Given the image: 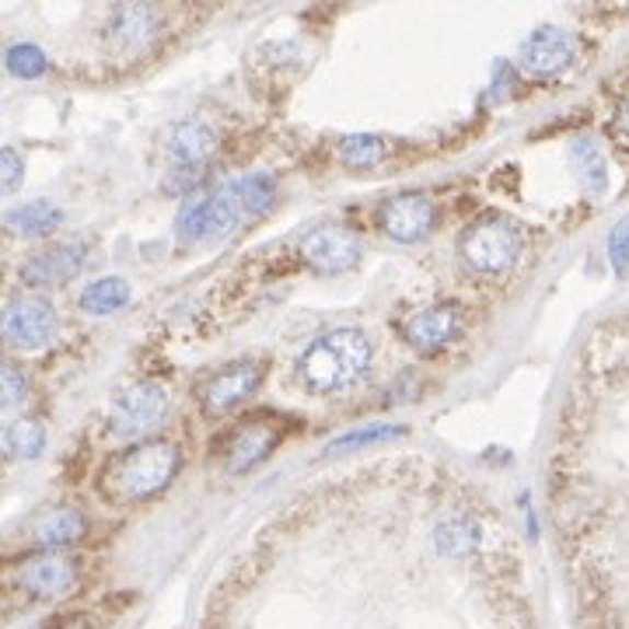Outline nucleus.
Masks as SVG:
<instances>
[{"instance_id": "nucleus-24", "label": "nucleus", "mask_w": 629, "mask_h": 629, "mask_svg": "<svg viewBox=\"0 0 629 629\" xmlns=\"http://www.w3.org/2000/svg\"><path fill=\"white\" fill-rule=\"evenodd\" d=\"M385 158V140L375 134H350L340 140V161L346 169H375Z\"/></svg>"}, {"instance_id": "nucleus-15", "label": "nucleus", "mask_w": 629, "mask_h": 629, "mask_svg": "<svg viewBox=\"0 0 629 629\" xmlns=\"http://www.w3.org/2000/svg\"><path fill=\"white\" fill-rule=\"evenodd\" d=\"M281 434L270 423H255V420H245L242 427H235L231 441H228V472L231 476H242L249 469H255L259 461H263L273 448Z\"/></svg>"}, {"instance_id": "nucleus-13", "label": "nucleus", "mask_w": 629, "mask_h": 629, "mask_svg": "<svg viewBox=\"0 0 629 629\" xmlns=\"http://www.w3.org/2000/svg\"><path fill=\"white\" fill-rule=\"evenodd\" d=\"M259 381H263V367H259L255 361H238V364L225 367V371L207 378V385L199 388V402H203V410L214 413V416L228 413L255 392Z\"/></svg>"}, {"instance_id": "nucleus-12", "label": "nucleus", "mask_w": 629, "mask_h": 629, "mask_svg": "<svg viewBox=\"0 0 629 629\" xmlns=\"http://www.w3.org/2000/svg\"><path fill=\"white\" fill-rule=\"evenodd\" d=\"M405 340H410L413 350L420 354H437V350L451 346L461 332V308L458 305H431V308H420L413 311L410 319L402 325Z\"/></svg>"}, {"instance_id": "nucleus-6", "label": "nucleus", "mask_w": 629, "mask_h": 629, "mask_svg": "<svg viewBox=\"0 0 629 629\" xmlns=\"http://www.w3.org/2000/svg\"><path fill=\"white\" fill-rule=\"evenodd\" d=\"M381 231L399 245L423 242L437 225V203L427 193H399L381 203L378 210Z\"/></svg>"}, {"instance_id": "nucleus-17", "label": "nucleus", "mask_w": 629, "mask_h": 629, "mask_svg": "<svg viewBox=\"0 0 629 629\" xmlns=\"http://www.w3.org/2000/svg\"><path fill=\"white\" fill-rule=\"evenodd\" d=\"M84 528H88V522H84V514L78 507H53L32 525V539H35V546L60 552V549L78 542L84 535Z\"/></svg>"}, {"instance_id": "nucleus-27", "label": "nucleus", "mask_w": 629, "mask_h": 629, "mask_svg": "<svg viewBox=\"0 0 629 629\" xmlns=\"http://www.w3.org/2000/svg\"><path fill=\"white\" fill-rule=\"evenodd\" d=\"M608 263H613L616 276L629 273V214L608 235Z\"/></svg>"}, {"instance_id": "nucleus-7", "label": "nucleus", "mask_w": 629, "mask_h": 629, "mask_svg": "<svg viewBox=\"0 0 629 629\" xmlns=\"http://www.w3.org/2000/svg\"><path fill=\"white\" fill-rule=\"evenodd\" d=\"M57 336V311L39 294H14L4 308V340L22 350H39Z\"/></svg>"}, {"instance_id": "nucleus-4", "label": "nucleus", "mask_w": 629, "mask_h": 629, "mask_svg": "<svg viewBox=\"0 0 629 629\" xmlns=\"http://www.w3.org/2000/svg\"><path fill=\"white\" fill-rule=\"evenodd\" d=\"M242 217H249L242 207V196H238L235 182H228V186H220L214 193L190 199L175 217V235L190 245L214 242V238L231 235L238 225H242Z\"/></svg>"}, {"instance_id": "nucleus-2", "label": "nucleus", "mask_w": 629, "mask_h": 629, "mask_svg": "<svg viewBox=\"0 0 629 629\" xmlns=\"http://www.w3.org/2000/svg\"><path fill=\"white\" fill-rule=\"evenodd\" d=\"M371 357L375 350L364 329H332L301 354L298 375L311 392L336 396V392H346V388H354L371 371Z\"/></svg>"}, {"instance_id": "nucleus-1", "label": "nucleus", "mask_w": 629, "mask_h": 629, "mask_svg": "<svg viewBox=\"0 0 629 629\" xmlns=\"http://www.w3.org/2000/svg\"><path fill=\"white\" fill-rule=\"evenodd\" d=\"M182 455L172 441H140L105 461L99 487L116 504H140L179 476Z\"/></svg>"}, {"instance_id": "nucleus-18", "label": "nucleus", "mask_w": 629, "mask_h": 629, "mask_svg": "<svg viewBox=\"0 0 629 629\" xmlns=\"http://www.w3.org/2000/svg\"><path fill=\"white\" fill-rule=\"evenodd\" d=\"M4 225L22 238H43L64 225V210L49 199H32V203H22V207H11Z\"/></svg>"}, {"instance_id": "nucleus-3", "label": "nucleus", "mask_w": 629, "mask_h": 629, "mask_svg": "<svg viewBox=\"0 0 629 629\" xmlns=\"http://www.w3.org/2000/svg\"><path fill=\"white\" fill-rule=\"evenodd\" d=\"M522 245H525L522 231H517L514 220L490 214V217L472 220V225L461 231L458 255H461V263L479 276H501L517 263Z\"/></svg>"}, {"instance_id": "nucleus-22", "label": "nucleus", "mask_w": 629, "mask_h": 629, "mask_svg": "<svg viewBox=\"0 0 629 629\" xmlns=\"http://www.w3.org/2000/svg\"><path fill=\"white\" fill-rule=\"evenodd\" d=\"M402 434H405V427H396V423H367V427H357V431H346L340 437H332L325 444V455H346V451H357V448H371V444L396 441Z\"/></svg>"}, {"instance_id": "nucleus-23", "label": "nucleus", "mask_w": 629, "mask_h": 629, "mask_svg": "<svg viewBox=\"0 0 629 629\" xmlns=\"http://www.w3.org/2000/svg\"><path fill=\"white\" fill-rule=\"evenodd\" d=\"M235 190L242 196L245 214H255V217L273 210V203H276V179L270 172H249L242 179H235Z\"/></svg>"}, {"instance_id": "nucleus-5", "label": "nucleus", "mask_w": 629, "mask_h": 629, "mask_svg": "<svg viewBox=\"0 0 629 629\" xmlns=\"http://www.w3.org/2000/svg\"><path fill=\"white\" fill-rule=\"evenodd\" d=\"M164 416H169V396H164V388L155 381H137L113 399L108 427L123 437H144L155 427H161Z\"/></svg>"}, {"instance_id": "nucleus-28", "label": "nucleus", "mask_w": 629, "mask_h": 629, "mask_svg": "<svg viewBox=\"0 0 629 629\" xmlns=\"http://www.w3.org/2000/svg\"><path fill=\"white\" fill-rule=\"evenodd\" d=\"M0 399H4V410H14L18 402L25 399V392H28V381H25V375H22V367L18 364H4V375H0Z\"/></svg>"}, {"instance_id": "nucleus-10", "label": "nucleus", "mask_w": 629, "mask_h": 629, "mask_svg": "<svg viewBox=\"0 0 629 629\" xmlns=\"http://www.w3.org/2000/svg\"><path fill=\"white\" fill-rule=\"evenodd\" d=\"M14 584L28 591L32 598H64L78 584V563L64 552H49V557H35L18 563L14 570Z\"/></svg>"}, {"instance_id": "nucleus-29", "label": "nucleus", "mask_w": 629, "mask_h": 629, "mask_svg": "<svg viewBox=\"0 0 629 629\" xmlns=\"http://www.w3.org/2000/svg\"><path fill=\"white\" fill-rule=\"evenodd\" d=\"M22 175H25L22 155H18L14 147H4V151H0V186H4L8 196H11L18 186H22Z\"/></svg>"}, {"instance_id": "nucleus-30", "label": "nucleus", "mask_w": 629, "mask_h": 629, "mask_svg": "<svg viewBox=\"0 0 629 629\" xmlns=\"http://www.w3.org/2000/svg\"><path fill=\"white\" fill-rule=\"evenodd\" d=\"M613 137L619 140V144H626L629 147V95L619 102V108H616V119H613Z\"/></svg>"}, {"instance_id": "nucleus-14", "label": "nucleus", "mask_w": 629, "mask_h": 629, "mask_svg": "<svg viewBox=\"0 0 629 629\" xmlns=\"http://www.w3.org/2000/svg\"><path fill=\"white\" fill-rule=\"evenodd\" d=\"M161 32V14L151 4H123L108 18V35L123 53H147Z\"/></svg>"}, {"instance_id": "nucleus-19", "label": "nucleus", "mask_w": 629, "mask_h": 629, "mask_svg": "<svg viewBox=\"0 0 629 629\" xmlns=\"http://www.w3.org/2000/svg\"><path fill=\"white\" fill-rule=\"evenodd\" d=\"M434 546L441 557H451V560L472 557V552L483 546V528H479L472 517H448V522H441L434 528Z\"/></svg>"}, {"instance_id": "nucleus-16", "label": "nucleus", "mask_w": 629, "mask_h": 629, "mask_svg": "<svg viewBox=\"0 0 629 629\" xmlns=\"http://www.w3.org/2000/svg\"><path fill=\"white\" fill-rule=\"evenodd\" d=\"M217 151V134L203 119H179L169 134V158L179 169H203Z\"/></svg>"}, {"instance_id": "nucleus-11", "label": "nucleus", "mask_w": 629, "mask_h": 629, "mask_svg": "<svg viewBox=\"0 0 629 629\" xmlns=\"http://www.w3.org/2000/svg\"><path fill=\"white\" fill-rule=\"evenodd\" d=\"M88 263V245L81 242H64L35 252L32 259H25L18 276H22L25 287H64L67 281H73Z\"/></svg>"}, {"instance_id": "nucleus-20", "label": "nucleus", "mask_w": 629, "mask_h": 629, "mask_svg": "<svg viewBox=\"0 0 629 629\" xmlns=\"http://www.w3.org/2000/svg\"><path fill=\"white\" fill-rule=\"evenodd\" d=\"M123 305H129V284L123 276H102V281L88 284L81 294V308L88 314H108L119 311Z\"/></svg>"}, {"instance_id": "nucleus-21", "label": "nucleus", "mask_w": 629, "mask_h": 629, "mask_svg": "<svg viewBox=\"0 0 629 629\" xmlns=\"http://www.w3.org/2000/svg\"><path fill=\"white\" fill-rule=\"evenodd\" d=\"M570 161L577 164V175H581L584 186H587L591 193H595V196H602L605 186H608V169H605V158H602V151H598V144H595V140H587V137L573 140V147H570Z\"/></svg>"}, {"instance_id": "nucleus-25", "label": "nucleus", "mask_w": 629, "mask_h": 629, "mask_svg": "<svg viewBox=\"0 0 629 629\" xmlns=\"http://www.w3.org/2000/svg\"><path fill=\"white\" fill-rule=\"evenodd\" d=\"M4 444L14 458H39L46 448V427L39 420H14L4 431Z\"/></svg>"}, {"instance_id": "nucleus-26", "label": "nucleus", "mask_w": 629, "mask_h": 629, "mask_svg": "<svg viewBox=\"0 0 629 629\" xmlns=\"http://www.w3.org/2000/svg\"><path fill=\"white\" fill-rule=\"evenodd\" d=\"M4 60H8V70L22 81L43 78V73H46V53L39 46H32V43H14Z\"/></svg>"}, {"instance_id": "nucleus-8", "label": "nucleus", "mask_w": 629, "mask_h": 629, "mask_svg": "<svg viewBox=\"0 0 629 629\" xmlns=\"http://www.w3.org/2000/svg\"><path fill=\"white\" fill-rule=\"evenodd\" d=\"M301 255L314 273L336 276L361 263V238L346 225H319L301 238Z\"/></svg>"}, {"instance_id": "nucleus-9", "label": "nucleus", "mask_w": 629, "mask_h": 629, "mask_svg": "<svg viewBox=\"0 0 629 629\" xmlns=\"http://www.w3.org/2000/svg\"><path fill=\"white\" fill-rule=\"evenodd\" d=\"M577 60V39L560 25H539L517 49V64L531 78H557Z\"/></svg>"}]
</instances>
